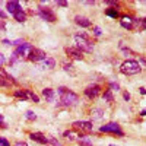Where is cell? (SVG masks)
<instances>
[{
  "label": "cell",
  "instance_id": "1",
  "mask_svg": "<svg viewBox=\"0 0 146 146\" xmlns=\"http://www.w3.org/2000/svg\"><path fill=\"white\" fill-rule=\"evenodd\" d=\"M75 41L78 44V48L85 53H92L94 51V42L88 38L86 34H79L75 36Z\"/></svg>",
  "mask_w": 146,
  "mask_h": 146
},
{
  "label": "cell",
  "instance_id": "2",
  "mask_svg": "<svg viewBox=\"0 0 146 146\" xmlns=\"http://www.w3.org/2000/svg\"><path fill=\"white\" fill-rule=\"evenodd\" d=\"M120 70H121V73H124V75H136V73L140 72V64L136 60H126V62L121 64Z\"/></svg>",
  "mask_w": 146,
  "mask_h": 146
},
{
  "label": "cell",
  "instance_id": "3",
  "mask_svg": "<svg viewBox=\"0 0 146 146\" xmlns=\"http://www.w3.org/2000/svg\"><path fill=\"white\" fill-rule=\"evenodd\" d=\"M79 101V96L72 92V91H67L66 94L62 95V98H60V102L58 105H64V107H72V105H76Z\"/></svg>",
  "mask_w": 146,
  "mask_h": 146
},
{
  "label": "cell",
  "instance_id": "4",
  "mask_svg": "<svg viewBox=\"0 0 146 146\" xmlns=\"http://www.w3.org/2000/svg\"><path fill=\"white\" fill-rule=\"evenodd\" d=\"M100 131H102V133H113V135H118V136H124L123 130L120 129V126L117 123H108L105 126H101Z\"/></svg>",
  "mask_w": 146,
  "mask_h": 146
},
{
  "label": "cell",
  "instance_id": "5",
  "mask_svg": "<svg viewBox=\"0 0 146 146\" xmlns=\"http://www.w3.org/2000/svg\"><path fill=\"white\" fill-rule=\"evenodd\" d=\"M38 15L47 22H56V15L50 7H38Z\"/></svg>",
  "mask_w": 146,
  "mask_h": 146
},
{
  "label": "cell",
  "instance_id": "6",
  "mask_svg": "<svg viewBox=\"0 0 146 146\" xmlns=\"http://www.w3.org/2000/svg\"><path fill=\"white\" fill-rule=\"evenodd\" d=\"M45 58V53L42 50H40V48H32V50L28 53V60L29 62H42V60Z\"/></svg>",
  "mask_w": 146,
  "mask_h": 146
},
{
  "label": "cell",
  "instance_id": "7",
  "mask_svg": "<svg viewBox=\"0 0 146 146\" xmlns=\"http://www.w3.org/2000/svg\"><path fill=\"white\" fill-rule=\"evenodd\" d=\"M32 48H34V47H32L29 42H22L19 47H16V50H15L13 56H16L18 58L22 57V56H27V51H31Z\"/></svg>",
  "mask_w": 146,
  "mask_h": 146
},
{
  "label": "cell",
  "instance_id": "8",
  "mask_svg": "<svg viewBox=\"0 0 146 146\" xmlns=\"http://www.w3.org/2000/svg\"><path fill=\"white\" fill-rule=\"evenodd\" d=\"M100 92H101V88L98 86V85H92V86H88L86 89H85V95H86L89 100L96 98V96L100 95Z\"/></svg>",
  "mask_w": 146,
  "mask_h": 146
},
{
  "label": "cell",
  "instance_id": "9",
  "mask_svg": "<svg viewBox=\"0 0 146 146\" xmlns=\"http://www.w3.org/2000/svg\"><path fill=\"white\" fill-rule=\"evenodd\" d=\"M73 127L78 130H83V131H91L92 130V123L91 121H75Z\"/></svg>",
  "mask_w": 146,
  "mask_h": 146
},
{
  "label": "cell",
  "instance_id": "10",
  "mask_svg": "<svg viewBox=\"0 0 146 146\" xmlns=\"http://www.w3.org/2000/svg\"><path fill=\"white\" fill-rule=\"evenodd\" d=\"M66 53H67V56L69 57H72V58H75V60H82V51L79 50V48H72V47H67L66 48Z\"/></svg>",
  "mask_w": 146,
  "mask_h": 146
},
{
  "label": "cell",
  "instance_id": "11",
  "mask_svg": "<svg viewBox=\"0 0 146 146\" xmlns=\"http://www.w3.org/2000/svg\"><path fill=\"white\" fill-rule=\"evenodd\" d=\"M133 29L135 31H145L146 29V18H140V19L133 21Z\"/></svg>",
  "mask_w": 146,
  "mask_h": 146
},
{
  "label": "cell",
  "instance_id": "12",
  "mask_svg": "<svg viewBox=\"0 0 146 146\" xmlns=\"http://www.w3.org/2000/svg\"><path fill=\"white\" fill-rule=\"evenodd\" d=\"M6 7H7V10H9V13H12V15H15L16 12L22 10L19 2H7V3H6Z\"/></svg>",
  "mask_w": 146,
  "mask_h": 146
},
{
  "label": "cell",
  "instance_id": "13",
  "mask_svg": "<svg viewBox=\"0 0 146 146\" xmlns=\"http://www.w3.org/2000/svg\"><path fill=\"white\" fill-rule=\"evenodd\" d=\"M29 137L34 142H36V143H41V145H45L47 143V136H44L42 133H31Z\"/></svg>",
  "mask_w": 146,
  "mask_h": 146
},
{
  "label": "cell",
  "instance_id": "14",
  "mask_svg": "<svg viewBox=\"0 0 146 146\" xmlns=\"http://www.w3.org/2000/svg\"><path fill=\"white\" fill-rule=\"evenodd\" d=\"M75 22L78 23L79 27H82V28H89L92 23H91V21L88 19V18H85V16H76L75 18Z\"/></svg>",
  "mask_w": 146,
  "mask_h": 146
},
{
  "label": "cell",
  "instance_id": "15",
  "mask_svg": "<svg viewBox=\"0 0 146 146\" xmlns=\"http://www.w3.org/2000/svg\"><path fill=\"white\" fill-rule=\"evenodd\" d=\"M42 95H44V98H45L47 101H53V100H54V91H53L51 88L42 89Z\"/></svg>",
  "mask_w": 146,
  "mask_h": 146
},
{
  "label": "cell",
  "instance_id": "16",
  "mask_svg": "<svg viewBox=\"0 0 146 146\" xmlns=\"http://www.w3.org/2000/svg\"><path fill=\"white\" fill-rule=\"evenodd\" d=\"M121 27L126 28V29H133V21H131V18L124 16L123 19H121Z\"/></svg>",
  "mask_w": 146,
  "mask_h": 146
},
{
  "label": "cell",
  "instance_id": "17",
  "mask_svg": "<svg viewBox=\"0 0 146 146\" xmlns=\"http://www.w3.org/2000/svg\"><path fill=\"white\" fill-rule=\"evenodd\" d=\"M13 96L15 98H18V100H22V101H25V100H28V94H27V89H19V91H15V94H13Z\"/></svg>",
  "mask_w": 146,
  "mask_h": 146
},
{
  "label": "cell",
  "instance_id": "18",
  "mask_svg": "<svg viewBox=\"0 0 146 146\" xmlns=\"http://www.w3.org/2000/svg\"><path fill=\"white\" fill-rule=\"evenodd\" d=\"M13 18H15V21H18V22H23L27 19V13L23 12V9L22 10H19V12H16V13L13 15Z\"/></svg>",
  "mask_w": 146,
  "mask_h": 146
},
{
  "label": "cell",
  "instance_id": "19",
  "mask_svg": "<svg viewBox=\"0 0 146 146\" xmlns=\"http://www.w3.org/2000/svg\"><path fill=\"white\" fill-rule=\"evenodd\" d=\"M42 62H44V66H45L47 69H53V67L56 66V60H54V58H51V57L44 58Z\"/></svg>",
  "mask_w": 146,
  "mask_h": 146
},
{
  "label": "cell",
  "instance_id": "20",
  "mask_svg": "<svg viewBox=\"0 0 146 146\" xmlns=\"http://www.w3.org/2000/svg\"><path fill=\"white\" fill-rule=\"evenodd\" d=\"M78 142H79L80 146H92V140L89 137H86V136H80Z\"/></svg>",
  "mask_w": 146,
  "mask_h": 146
},
{
  "label": "cell",
  "instance_id": "21",
  "mask_svg": "<svg viewBox=\"0 0 146 146\" xmlns=\"http://www.w3.org/2000/svg\"><path fill=\"white\" fill-rule=\"evenodd\" d=\"M105 15L111 16V18H118V16H120V15H118L117 7H108V9L105 10Z\"/></svg>",
  "mask_w": 146,
  "mask_h": 146
},
{
  "label": "cell",
  "instance_id": "22",
  "mask_svg": "<svg viewBox=\"0 0 146 146\" xmlns=\"http://www.w3.org/2000/svg\"><path fill=\"white\" fill-rule=\"evenodd\" d=\"M9 79H13V76H10L3 67H0V80H9Z\"/></svg>",
  "mask_w": 146,
  "mask_h": 146
},
{
  "label": "cell",
  "instance_id": "23",
  "mask_svg": "<svg viewBox=\"0 0 146 146\" xmlns=\"http://www.w3.org/2000/svg\"><path fill=\"white\" fill-rule=\"evenodd\" d=\"M102 96H104V100H105L107 102H114V95H113L111 91H105Z\"/></svg>",
  "mask_w": 146,
  "mask_h": 146
},
{
  "label": "cell",
  "instance_id": "24",
  "mask_svg": "<svg viewBox=\"0 0 146 146\" xmlns=\"http://www.w3.org/2000/svg\"><path fill=\"white\" fill-rule=\"evenodd\" d=\"M47 143H50L51 146H63L62 143H60L56 137H53V136H48V137H47Z\"/></svg>",
  "mask_w": 146,
  "mask_h": 146
},
{
  "label": "cell",
  "instance_id": "25",
  "mask_svg": "<svg viewBox=\"0 0 146 146\" xmlns=\"http://www.w3.org/2000/svg\"><path fill=\"white\" fill-rule=\"evenodd\" d=\"M27 94H28V98H31L34 102H40V98H38V96H36L32 91H29V89H27Z\"/></svg>",
  "mask_w": 146,
  "mask_h": 146
},
{
  "label": "cell",
  "instance_id": "26",
  "mask_svg": "<svg viewBox=\"0 0 146 146\" xmlns=\"http://www.w3.org/2000/svg\"><path fill=\"white\" fill-rule=\"evenodd\" d=\"M27 118L31 120V121H34V120H36V115L34 114V111H31V110H29V111H27Z\"/></svg>",
  "mask_w": 146,
  "mask_h": 146
},
{
  "label": "cell",
  "instance_id": "27",
  "mask_svg": "<svg viewBox=\"0 0 146 146\" xmlns=\"http://www.w3.org/2000/svg\"><path fill=\"white\" fill-rule=\"evenodd\" d=\"M64 136L67 139H70V140H75V133L73 131H64Z\"/></svg>",
  "mask_w": 146,
  "mask_h": 146
},
{
  "label": "cell",
  "instance_id": "28",
  "mask_svg": "<svg viewBox=\"0 0 146 146\" xmlns=\"http://www.w3.org/2000/svg\"><path fill=\"white\" fill-rule=\"evenodd\" d=\"M64 70H66V72H70V73H75V70H73V66L69 64V63H64Z\"/></svg>",
  "mask_w": 146,
  "mask_h": 146
},
{
  "label": "cell",
  "instance_id": "29",
  "mask_svg": "<svg viewBox=\"0 0 146 146\" xmlns=\"http://www.w3.org/2000/svg\"><path fill=\"white\" fill-rule=\"evenodd\" d=\"M0 146H10V143L5 137H0Z\"/></svg>",
  "mask_w": 146,
  "mask_h": 146
},
{
  "label": "cell",
  "instance_id": "30",
  "mask_svg": "<svg viewBox=\"0 0 146 146\" xmlns=\"http://www.w3.org/2000/svg\"><path fill=\"white\" fill-rule=\"evenodd\" d=\"M110 88H111L113 91H118V89H120L118 83H114V82H113V83H110Z\"/></svg>",
  "mask_w": 146,
  "mask_h": 146
},
{
  "label": "cell",
  "instance_id": "31",
  "mask_svg": "<svg viewBox=\"0 0 146 146\" xmlns=\"http://www.w3.org/2000/svg\"><path fill=\"white\" fill-rule=\"evenodd\" d=\"M94 35H95V36H100V35H101V29H100L98 27L94 28Z\"/></svg>",
  "mask_w": 146,
  "mask_h": 146
},
{
  "label": "cell",
  "instance_id": "32",
  "mask_svg": "<svg viewBox=\"0 0 146 146\" xmlns=\"http://www.w3.org/2000/svg\"><path fill=\"white\" fill-rule=\"evenodd\" d=\"M57 5L62 6V7H66L67 6V2H66V0H60V2H57Z\"/></svg>",
  "mask_w": 146,
  "mask_h": 146
},
{
  "label": "cell",
  "instance_id": "33",
  "mask_svg": "<svg viewBox=\"0 0 146 146\" xmlns=\"http://www.w3.org/2000/svg\"><path fill=\"white\" fill-rule=\"evenodd\" d=\"M67 91H69V89H67V88H64V86H62V88H58V94H62V95H63V94H66Z\"/></svg>",
  "mask_w": 146,
  "mask_h": 146
},
{
  "label": "cell",
  "instance_id": "34",
  "mask_svg": "<svg viewBox=\"0 0 146 146\" xmlns=\"http://www.w3.org/2000/svg\"><path fill=\"white\" fill-rule=\"evenodd\" d=\"M15 146H28V145H27V142H16Z\"/></svg>",
  "mask_w": 146,
  "mask_h": 146
},
{
  "label": "cell",
  "instance_id": "35",
  "mask_svg": "<svg viewBox=\"0 0 146 146\" xmlns=\"http://www.w3.org/2000/svg\"><path fill=\"white\" fill-rule=\"evenodd\" d=\"M0 29H6V25H5V21H0Z\"/></svg>",
  "mask_w": 146,
  "mask_h": 146
},
{
  "label": "cell",
  "instance_id": "36",
  "mask_svg": "<svg viewBox=\"0 0 146 146\" xmlns=\"http://www.w3.org/2000/svg\"><path fill=\"white\" fill-rule=\"evenodd\" d=\"M0 18H2V19H6V13H5L3 10H0Z\"/></svg>",
  "mask_w": 146,
  "mask_h": 146
},
{
  "label": "cell",
  "instance_id": "37",
  "mask_svg": "<svg viewBox=\"0 0 146 146\" xmlns=\"http://www.w3.org/2000/svg\"><path fill=\"white\" fill-rule=\"evenodd\" d=\"M5 63V57H3V54L0 53V64H3Z\"/></svg>",
  "mask_w": 146,
  "mask_h": 146
},
{
  "label": "cell",
  "instance_id": "38",
  "mask_svg": "<svg viewBox=\"0 0 146 146\" xmlns=\"http://www.w3.org/2000/svg\"><path fill=\"white\" fill-rule=\"evenodd\" d=\"M0 127H6V126L3 124V115H0Z\"/></svg>",
  "mask_w": 146,
  "mask_h": 146
},
{
  "label": "cell",
  "instance_id": "39",
  "mask_svg": "<svg viewBox=\"0 0 146 146\" xmlns=\"http://www.w3.org/2000/svg\"><path fill=\"white\" fill-rule=\"evenodd\" d=\"M139 92H140L142 95H146V89H145V88H140V89H139Z\"/></svg>",
  "mask_w": 146,
  "mask_h": 146
},
{
  "label": "cell",
  "instance_id": "40",
  "mask_svg": "<svg viewBox=\"0 0 146 146\" xmlns=\"http://www.w3.org/2000/svg\"><path fill=\"white\" fill-rule=\"evenodd\" d=\"M124 100H126V101H129V100H130V95H129L127 92H124Z\"/></svg>",
  "mask_w": 146,
  "mask_h": 146
},
{
  "label": "cell",
  "instance_id": "41",
  "mask_svg": "<svg viewBox=\"0 0 146 146\" xmlns=\"http://www.w3.org/2000/svg\"><path fill=\"white\" fill-rule=\"evenodd\" d=\"M3 44H6V45H10L12 42H10V41H7V40H3Z\"/></svg>",
  "mask_w": 146,
  "mask_h": 146
},
{
  "label": "cell",
  "instance_id": "42",
  "mask_svg": "<svg viewBox=\"0 0 146 146\" xmlns=\"http://www.w3.org/2000/svg\"><path fill=\"white\" fill-rule=\"evenodd\" d=\"M140 114H142V115H146V110H145V111H142Z\"/></svg>",
  "mask_w": 146,
  "mask_h": 146
},
{
  "label": "cell",
  "instance_id": "43",
  "mask_svg": "<svg viewBox=\"0 0 146 146\" xmlns=\"http://www.w3.org/2000/svg\"><path fill=\"white\" fill-rule=\"evenodd\" d=\"M110 146H114V145H110Z\"/></svg>",
  "mask_w": 146,
  "mask_h": 146
}]
</instances>
